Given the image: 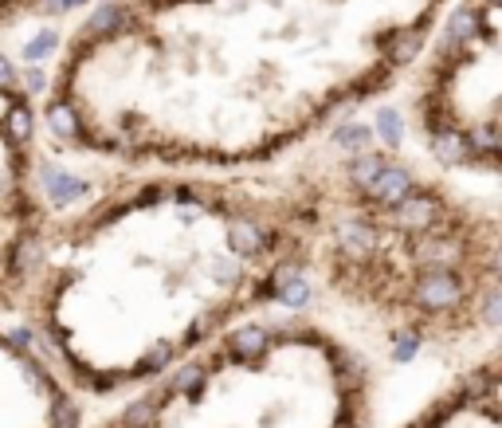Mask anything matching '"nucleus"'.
<instances>
[{"label": "nucleus", "instance_id": "obj_1", "mask_svg": "<svg viewBox=\"0 0 502 428\" xmlns=\"http://www.w3.org/2000/svg\"><path fill=\"white\" fill-rule=\"evenodd\" d=\"M452 0H103L51 51L43 122L118 173L290 161L400 90Z\"/></svg>", "mask_w": 502, "mask_h": 428}, {"label": "nucleus", "instance_id": "obj_2", "mask_svg": "<svg viewBox=\"0 0 502 428\" xmlns=\"http://www.w3.org/2000/svg\"><path fill=\"white\" fill-rule=\"evenodd\" d=\"M290 287L298 229L282 166L118 173L51 216L24 323L83 401H122Z\"/></svg>", "mask_w": 502, "mask_h": 428}, {"label": "nucleus", "instance_id": "obj_3", "mask_svg": "<svg viewBox=\"0 0 502 428\" xmlns=\"http://www.w3.org/2000/svg\"><path fill=\"white\" fill-rule=\"evenodd\" d=\"M282 177L298 287L369 354L471 362L502 342V189L330 138L282 161Z\"/></svg>", "mask_w": 502, "mask_h": 428}, {"label": "nucleus", "instance_id": "obj_4", "mask_svg": "<svg viewBox=\"0 0 502 428\" xmlns=\"http://www.w3.org/2000/svg\"><path fill=\"white\" fill-rule=\"evenodd\" d=\"M381 373L326 315L255 318L79 428H377Z\"/></svg>", "mask_w": 502, "mask_h": 428}, {"label": "nucleus", "instance_id": "obj_5", "mask_svg": "<svg viewBox=\"0 0 502 428\" xmlns=\"http://www.w3.org/2000/svg\"><path fill=\"white\" fill-rule=\"evenodd\" d=\"M400 90L424 158L502 181V0H452Z\"/></svg>", "mask_w": 502, "mask_h": 428}, {"label": "nucleus", "instance_id": "obj_6", "mask_svg": "<svg viewBox=\"0 0 502 428\" xmlns=\"http://www.w3.org/2000/svg\"><path fill=\"white\" fill-rule=\"evenodd\" d=\"M51 216L43 189V106L12 63L0 59V323L24 318Z\"/></svg>", "mask_w": 502, "mask_h": 428}, {"label": "nucleus", "instance_id": "obj_7", "mask_svg": "<svg viewBox=\"0 0 502 428\" xmlns=\"http://www.w3.org/2000/svg\"><path fill=\"white\" fill-rule=\"evenodd\" d=\"M83 397L56 373L35 342L0 326V428H79Z\"/></svg>", "mask_w": 502, "mask_h": 428}]
</instances>
